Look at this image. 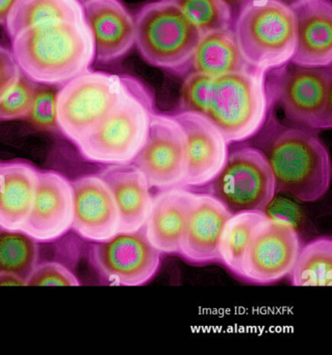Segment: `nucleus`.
I'll use <instances>...</instances> for the list:
<instances>
[{
    "mask_svg": "<svg viewBox=\"0 0 332 355\" xmlns=\"http://www.w3.org/2000/svg\"><path fill=\"white\" fill-rule=\"evenodd\" d=\"M265 211H242L231 214L220 236L219 263L240 279L245 251L256 226L267 217Z\"/></svg>",
    "mask_w": 332,
    "mask_h": 355,
    "instance_id": "24",
    "label": "nucleus"
},
{
    "mask_svg": "<svg viewBox=\"0 0 332 355\" xmlns=\"http://www.w3.org/2000/svg\"><path fill=\"white\" fill-rule=\"evenodd\" d=\"M255 137V147L269 163L277 193L292 195L303 202L325 196L331 184V159L327 147L313 130L282 125L269 116Z\"/></svg>",
    "mask_w": 332,
    "mask_h": 355,
    "instance_id": "1",
    "label": "nucleus"
},
{
    "mask_svg": "<svg viewBox=\"0 0 332 355\" xmlns=\"http://www.w3.org/2000/svg\"><path fill=\"white\" fill-rule=\"evenodd\" d=\"M39 170L22 161L0 164V228L21 230L30 216Z\"/></svg>",
    "mask_w": 332,
    "mask_h": 355,
    "instance_id": "21",
    "label": "nucleus"
},
{
    "mask_svg": "<svg viewBox=\"0 0 332 355\" xmlns=\"http://www.w3.org/2000/svg\"><path fill=\"white\" fill-rule=\"evenodd\" d=\"M231 213L209 193L195 194L178 254L189 265L219 263L220 236Z\"/></svg>",
    "mask_w": 332,
    "mask_h": 355,
    "instance_id": "17",
    "label": "nucleus"
},
{
    "mask_svg": "<svg viewBox=\"0 0 332 355\" xmlns=\"http://www.w3.org/2000/svg\"><path fill=\"white\" fill-rule=\"evenodd\" d=\"M207 187L209 194L231 214L265 211L277 194L265 155L257 147L248 145L229 150L225 165Z\"/></svg>",
    "mask_w": 332,
    "mask_h": 355,
    "instance_id": "9",
    "label": "nucleus"
},
{
    "mask_svg": "<svg viewBox=\"0 0 332 355\" xmlns=\"http://www.w3.org/2000/svg\"><path fill=\"white\" fill-rule=\"evenodd\" d=\"M225 1H227V3L231 6L232 9H234V8L240 9L241 6L244 5V3L249 1V0H225Z\"/></svg>",
    "mask_w": 332,
    "mask_h": 355,
    "instance_id": "36",
    "label": "nucleus"
},
{
    "mask_svg": "<svg viewBox=\"0 0 332 355\" xmlns=\"http://www.w3.org/2000/svg\"><path fill=\"white\" fill-rule=\"evenodd\" d=\"M195 194L175 187L153 196L144 228L149 242L163 254H178Z\"/></svg>",
    "mask_w": 332,
    "mask_h": 355,
    "instance_id": "18",
    "label": "nucleus"
},
{
    "mask_svg": "<svg viewBox=\"0 0 332 355\" xmlns=\"http://www.w3.org/2000/svg\"><path fill=\"white\" fill-rule=\"evenodd\" d=\"M249 68L252 67L243 58L231 28L202 35L193 57L191 71L218 78Z\"/></svg>",
    "mask_w": 332,
    "mask_h": 355,
    "instance_id": "22",
    "label": "nucleus"
},
{
    "mask_svg": "<svg viewBox=\"0 0 332 355\" xmlns=\"http://www.w3.org/2000/svg\"><path fill=\"white\" fill-rule=\"evenodd\" d=\"M268 80L273 101H277L290 121L311 130L332 128V65L304 67L288 63L272 70Z\"/></svg>",
    "mask_w": 332,
    "mask_h": 355,
    "instance_id": "7",
    "label": "nucleus"
},
{
    "mask_svg": "<svg viewBox=\"0 0 332 355\" xmlns=\"http://www.w3.org/2000/svg\"><path fill=\"white\" fill-rule=\"evenodd\" d=\"M213 78L200 72H189L182 84L180 107L176 112H194L205 115Z\"/></svg>",
    "mask_w": 332,
    "mask_h": 355,
    "instance_id": "30",
    "label": "nucleus"
},
{
    "mask_svg": "<svg viewBox=\"0 0 332 355\" xmlns=\"http://www.w3.org/2000/svg\"><path fill=\"white\" fill-rule=\"evenodd\" d=\"M21 73L13 51L0 45V101L17 83Z\"/></svg>",
    "mask_w": 332,
    "mask_h": 355,
    "instance_id": "32",
    "label": "nucleus"
},
{
    "mask_svg": "<svg viewBox=\"0 0 332 355\" xmlns=\"http://www.w3.org/2000/svg\"><path fill=\"white\" fill-rule=\"evenodd\" d=\"M132 164L143 172L151 189L184 187L186 136L172 114H152L146 140Z\"/></svg>",
    "mask_w": 332,
    "mask_h": 355,
    "instance_id": "12",
    "label": "nucleus"
},
{
    "mask_svg": "<svg viewBox=\"0 0 332 355\" xmlns=\"http://www.w3.org/2000/svg\"><path fill=\"white\" fill-rule=\"evenodd\" d=\"M72 182L55 171H39L36 194L22 232L38 243H53L72 230Z\"/></svg>",
    "mask_w": 332,
    "mask_h": 355,
    "instance_id": "14",
    "label": "nucleus"
},
{
    "mask_svg": "<svg viewBox=\"0 0 332 355\" xmlns=\"http://www.w3.org/2000/svg\"><path fill=\"white\" fill-rule=\"evenodd\" d=\"M134 45L147 64L180 76L191 71L202 34L175 3H147L134 16Z\"/></svg>",
    "mask_w": 332,
    "mask_h": 355,
    "instance_id": "6",
    "label": "nucleus"
},
{
    "mask_svg": "<svg viewBox=\"0 0 332 355\" xmlns=\"http://www.w3.org/2000/svg\"><path fill=\"white\" fill-rule=\"evenodd\" d=\"M74 218L72 230L87 242H105L120 230V218L113 195L105 180L85 175L73 180Z\"/></svg>",
    "mask_w": 332,
    "mask_h": 355,
    "instance_id": "16",
    "label": "nucleus"
},
{
    "mask_svg": "<svg viewBox=\"0 0 332 355\" xmlns=\"http://www.w3.org/2000/svg\"><path fill=\"white\" fill-rule=\"evenodd\" d=\"M98 175L109 187L117 205L120 232H136L144 227L152 203L147 178L134 164L110 165Z\"/></svg>",
    "mask_w": 332,
    "mask_h": 355,
    "instance_id": "20",
    "label": "nucleus"
},
{
    "mask_svg": "<svg viewBox=\"0 0 332 355\" xmlns=\"http://www.w3.org/2000/svg\"><path fill=\"white\" fill-rule=\"evenodd\" d=\"M38 84L21 73L19 80L0 101V122L26 119Z\"/></svg>",
    "mask_w": 332,
    "mask_h": 355,
    "instance_id": "28",
    "label": "nucleus"
},
{
    "mask_svg": "<svg viewBox=\"0 0 332 355\" xmlns=\"http://www.w3.org/2000/svg\"><path fill=\"white\" fill-rule=\"evenodd\" d=\"M28 286V282L19 276L10 273H0V286Z\"/></svg>",
    "mask_w": 332,
    "mask_h": 355,
    "instance_id": "33",
    "label": "nucleus"
},
{
    "mask_svg": "<svg viewBox=\"0 0 332 355\" xmlns=\"http://www.w3.org/2000/svg\"><path fill=\"white\" fill-rule=\"evenodd\" d=\"M232 30L243 58L255 69H278L294 55L296 13L278 0H249L238 9Z\"/></svg>",
    "mask_w": 332,
    "mask_h": 355,
    "instance_id": "4",
    "label": "nucleus"
},
{
    "mask_svg": "<svg viewBox=\"0 0 332 355\" xmlns=\"http://www.w3.org/2000/svg\"><path fill=\"white\" fill-rule=\"evenodd\" d=\"M78 276L63 263L46 261L38 263L28 279L30 286H78Z\"/></svg>",
    "mask_w": 332,
    "mask_h": 355,
    "instance_id": "31",
    "label": "nucleus"
},
{
    "mask_svg": "<svg viewBox=\"0 0 332 355\" xmlns=\"http://www.w3.org/2000/svg\"><path fill=\"white\" fill-rule=\"evenodd\" d=\"M301 246L292 222L268 215L255 228L245 251L240 280L269 286L284 279L290 275Z\"/></svg>",
    "mask_w": 332,
    "mask_h": 355,
    "instance_id": "11",
    "label": "nucleus"
},
{
    "mask_svg": "<svg viewBox=\"0 0 332 355\" xmlns=\"http://www.w3.org/2000/svg\"><path fill=\"white\" fill-rule=\"evenodd\" d=\"M60 87L38 84L32 109L26 120L37 130L60 132L57 98Z\"/></svg>",
    "mask_w": 332,
    "mask_h": 355,
    "instance_id": "29",
    "label": "nucleus"
},
{
    "mask_svg": "<svg viewBox=\"0 0 332 355\" xmlns=\"http://www.w3.org/2000/svg\"><path fill=\"white\" fill-rule=\"evenodd\" d=\"M18 0H0V26H6L8 17Z\"/></svg>",
    "mask_w": 332,
    "mask_h": 355,
    "instance_id": "34",
    "label": "nucleus"
},
{
    "mask_svg": "<svg viewBox=\"0 0 332 355\" xmlns=\"http://www.w3.org/2000/svg\"><path fill=\"white\" fill-rule=\"evenodd\" d=\"M297 42L290 63L304 67L332 65V3L309 0L295 9Z\"/></svg>",
    "mask_w": 332,
    "mask_h": 355,
    "instance_id": "19",
    "label": "nucleus"
},
{
    "mask_svg": "<svg viewBox=\"0 0 332 355\" xmlns=\"http://www.w3.org/2000/svg\"><path fill=\"white\" fill-rule=\"evenodd\" d=\"M92 34L95 61L110 64L123 59L134 46V17L122 0H78Z\"/></svg>",
    "mask_w": 332,
    "mask_h": 355,
    "instance_id": "15",
    "label": "nucleus"
},
{
    "mask_svg": "<svg viewBox=\"0 0 332 355\" xmlns=\"http://www.w3.org/2000/svg\"><path fill=\"white\" fill-rule=\"evenodd\" d=\"M155 112L151 91L128 76L115 105L76 144L80 155L87 161L101 165L132 164L144 145Z\"/></svg>",
    "mask_w": 332,
    "mask_h": 355,
    "instance_id": "3",
    "label": "nucleus"
},
{
    "mask_svg": "<svg viewBox=\"0 0 332 355\" xmlns=\"http://www.w3.org/2000/svg\"><path fill=\"white\" fill-rule=\"evenodd\" d=\"M128 76L89 69L60 87V132L74 144L82 141L115 105Z\"/></svg>",
    "mask_w": 332,
    "mask_h": 355,
    "instance_id": "8",
    "label": "nucleus"
},
{
    "mask_svg": "<svg viewBox=\"0 0 332 355\" xmlns=\"http://www.w3.org/2000/svg\"><path fill=\"white\" fill-rule=\"evenodd\" d=\"M186 136V166L184 187H207L227 161L229 143L219 128L202 114L176 112L172 114Z\"/></svg>",
    "mask_w": 332,
    "mask_h": 355,
    "instance_id": "13",
    "label": "nucleus"
},
{
    "mask_svg": "<svg viewBox=\"0 0 332 355\" xmlns=\"http://www.w3.org/2000/svg\"><path fill=\"white\" fill-rule=\"evenodd\" d=\"M186 18L200 31L207 34L213 31L231 30L234 9L225 0H171Z\"/></svg>",
    "mask_w": 332,
    "mask_h": 355,
    "instance_id": "27",
    "label": "nucleus"
},
{
    "mask_svg": "<svg viewBox=\"0 0 332 355\" xmlns=\"http://www.w3.org/2000/svg\"><path fill=\"white\" fill-rule=\"evenodd\" d=\"M268 73L249 68L213 78L204 116L229 144L254 138L267 121L273 103Z\"/></svg>",
    "mask_w": 332,
    "mask_h": 355,
    "instance_id": "5",
    "label": "nucleus"
},
{
    "mask_svg": "<svg viewBox=\"0 0 332 355\" xmlns=\"http://www.w3.org/2000/svg\"><path fill=\"white\" fill-rule=\"evenodd\" d=\"M38 244L22 230L0 228V273L14 274L28 282L39 263Z\"/></svg>",
    "mask_w": 332,
    "mask_h": 355,
    "instance_id": "26",
    "label": "nucleus"
},
{
    "mask_svg": "<svg viewBox=\"0 0 332 355\" xmlns=\"http://www.w3.org/2000/svg\"><path fill=\"white\" fill-rule=\"evenodd\" d=\"M11 41L20 70L37 84L63 86L95 62L94 40L85 20L33 26Z\"/></svg>",
    "mask_w": 332,
    "mask_h": 355,
    "instance_id": "2",
    "label": "nucleus"
},
{
    "mask_svg": "<svg viewBox=\"0 0 332 355\" xmlns=\"http://www.w3.org/2000/svg\"><path fill=\"white\" fill-rule=\"evenodd\" d=\"M280 3H284V5L288 6L292 9H296V8L300 7L303 3H307L309 0H278Z\"/></svg>",
    "mask_w": 332,
    "mask_h": 355,
    "instance_id": "35",
    "label": "nucleus"
},
{
    "mask_svg": "<svg viewBox=\"0 0 332 355\" xmlns=\"http://www.w3.org/2000/svg\"><path fill=\"white\" fill-rule=\"evenodd\" d=\"M78 0H18L6 22L13 40L22 31L41 24L61 21H84Z\"/></svg>",
    "mask_w": 332,
    "mask_h": 355,
    "instance_id": "23",
    "label": "nucleus"
},
{
    "mask_svg": "<svg viewBox=\"0 0 332 355\" xmlns=\"http://www.w3.org/2000/svg\"><path fill=\"white\" fill-rule=\"evenodd\" d=\"M163 253L149 242L145 228L118 232L105 242L92 243L89 261L101 280L113 286H142L159 272Z\"/></svg>",
    "mask_w": 332,
    "mask_h": 355,
    "instance_id": "10",
    "label": "nucleus"
},
{
    "mask_svg": "<svg viewBox=\"0 0 332 355\" xmlns=\"http://www.w3.org/2000/svg\"><path fill=\"white\" fill-rule=\"evenodd\" d=\"M288 278L297 288L331 286L332 239L320 236L302 245Z\"/></svg>",
    "mask_w": 332,
    "mask_h": 355,
    "instance_id": "25",
    "label": "nucleus"
}]
</instances>
